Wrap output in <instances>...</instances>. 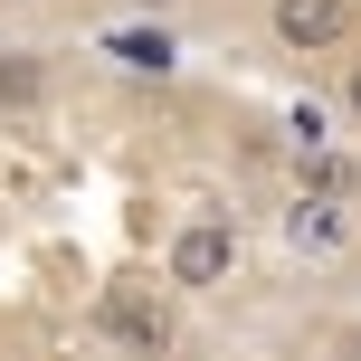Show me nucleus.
Segmentation results:
<instances>
[{"instance_id": "obj_1", "label": "nucleus", "mask_w": 361, "mask_h": 361, "mask_svg": "<svg viewBox=\"0 0 361 361\" xmlns=\"http://www.w3.org/2000/svg\"><path fill=\"white\" fill-rule=\"evenodd\" d=\"M95 333L152 361V352H171V305L152 286H105V295H95Z\"/></svg>"}, {"instance_id": "obj_2", "label": "nucleus", "mask_w": 361, "mask_h": 361, "mask_svg": "<svg viewBox=\"0 0 361 361\" xmlns=\"http://www.w3.org/2000/svg\"><path fill=\"white\" fill-rule=\"evenodd\" d=\"M238 276V228L228 219H180V238H171V286L180 295H209V286H228Z\"/></svg>"}, {"instance_id": "obj_3", "label": "nucleus", "mask_w": 361, "mask_h": 361, "mask_svg": "<svg viewBox=\"0 0 361 361\" xmlns=\"http://www.w3.org/2000/svg\"><path fill=\"white\" fill-rule=\"evenodd\" d=\"M276 38H286L295 57H324V48H343L352 38V0H276Z\"/></svg>"}, {"instance_id": "obj_4", "label": "nucleus", "mask_w": 361, "mask_h": 361, "mask_svg": "<svg viewBox=\"0 0 361 361\" xmlns=\"http://www.w3.org/2000/svg\"><path fill=\"white\" fill-rule=\"evenodd\" d=\"M286 238H295L305 257H343V247H352V200H314V190H295Z\"/></svg>"}, {"instance_id": "obj_5", "label": "nucleus", "mask_w": 361, "mask_h": 361, "mask_svg": "<svg viewBox=\"0 0 361 361\" xmlns=\"http://www.w3.org/2000/svg\"><path fill=\"white\" fill-rule=\"evenodd\" d=\"M0 105H10V114L48 105V57H29V48H0Z\"/></svg>"}, {"instance_id": "obj_6", "label": "nucleus", "mask_w": 361, "mask_h": 361, "mask_svg": "<svg viewBox=\"0 0 361 361\" xmlns=\"http://www.w3.org/2000/svg\"><path fill=\"white\" fill-rule=\"evenodd\" d=\"M105 48H114V67H133V76H171V38L162 29H114Z\"/></svg>"}, {"instance_id": "obj_7", "label": "nucleus", "mask_w": 361, "mask_h": 361, "mask_svg": "<svg viewBox=\"0 0 361 361\" xmlns=\"http://www.w3.org/2000/svg\"><path fill=\"white\" fill-rule=\"evenodd\" d=\"M305 190H314V200H352V190H361V171H352V162H333V152H305Z\"/></svg>"}, {"instance_id": "obj_8", "label": "nucleus", "mask_w": 361, "mask_h": 361, "mask_svg": "<svg viewBox=\"0 0 361 361\" xmlns=\"http://www.w3.org/2000/svg\"><path fill=\"white\" fill-rule=\"evenodd\" d=\"M343 105H352V114H361V67H352V76H343Z\"/></svg>"}, {"instance_id": "obj_9", "label": "nucleus", "mask_w": 361, "mask_h": 361, "mask_svg": "<svg viewBox=\"0 0 361 361\" xmlns=\"http://www.w3.org/2000/svg\"><path fill=\"white\" fill-rule=\"evenodd\" d=\"M343 361H361V324H352V333H343Z\"/></svg>"}, {"instance_id": "obj_10", "label": "nucleus", "mask_w": 361, "mask_h": 361, "mask_svg": "<svg viewBox=\"0 0 361 361\" xmlns=\"http://www.w3.org/2000/svg\"><path fill=\"white\" fill-rule=\"evenodd\" d=\"M0 10H29V0H0Z\"/></svg>"}]
</instances>
